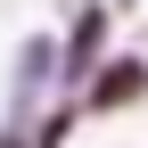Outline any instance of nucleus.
<instances>
[{
    "label": "nucleus",
    "instance_id": "obj_1",
    "mask_svg": "<svg viewBox=\"0 0 148 148\" xmlns=\"http://www.w3.org/2000/svg\"><path fill=\"white\" fill-rule=\"evenodd\" d=\"M49 74H58V41H49V33H33L25 41V58H16V123L33 115V99H41V82Z\"/></svg>",
    "mask_w": 148,
    "mask_h": 148
},
{
    "label": "nucleus",
    "instance_id": "obj_2",
    "mask_svg": "<svg viewBox=\"0 0 148 148\" xmlns=\"http://www.w3.org/2000/svg\"><path fill=\"white\" fill-rule=\"evenodd\" d=\"M148 90V66L140 58H115V66H99V90H90V107H132Z\"/></svg>",
    "mask_w": 148,
    "mask_h": 148
},
{
    "label": "nucleus",
    "instance_id": "obj_3",
    "mask_svg": "<svg viewBox=\"0 0 148 148\" xmlns=\"http://www.w3.org/2000/svg\"><path fill=\"white\" fill-rule=\"evenodd\" d=\"M99 33H107V16H99V8H90V16H82V33H74V58H66V66H82V58H90V49H99Z\"/></svg>",
    "mask_w": 148,
    "mask_h": 148
}]
</instances>
